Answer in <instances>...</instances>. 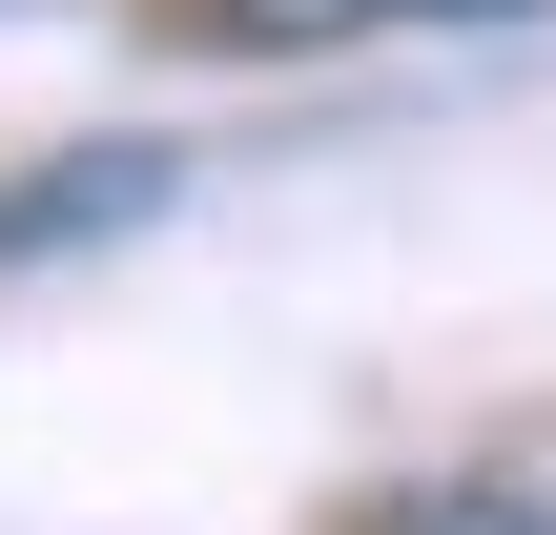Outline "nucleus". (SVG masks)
<instances>
[{
  "label": "nucleus",
  "mask_w": 556,
  "mask_h": 535,
  "mask_svg": "<svg viewBox=\"0 0 556 535\" xmlns=\"http://www.w3.org/2000/svg\"><path fill=\"white\" fill-rule=\"evenodd\" d=\"M227 41H351V21H392V0H206Z\"/></svg>",
  "instance_id": "1"
},
{
  "label": "nucleus",
  "mask_w": 556,
  "mask_h": 535,
  "mask_svg": "<svg viewBox=\"0 0 556 535\" xmlns=\"http://www.w3.org/2000/svg\"><path fill=\"white\" fill-rule=\"evenodd\" d=\"M392 535H556V515H536V495H413Z\"/></svg>",
  "instance_id": "2"
},
{
  "label": "nucleus",
  "mask_w": 556,
  "mask_h": 535,
  "mask_svg": "<svg viewBox=\"0 0 556 535\" xmlns=\"http://www.w3.org/2000/svg\"><path fill=\"white\" fill-rule=\"evenodd\" d=\"M392 21H454V0H392Z\"/></svg>",
  "instance_id": "3"
}]
</instances>
